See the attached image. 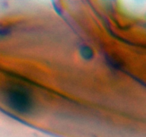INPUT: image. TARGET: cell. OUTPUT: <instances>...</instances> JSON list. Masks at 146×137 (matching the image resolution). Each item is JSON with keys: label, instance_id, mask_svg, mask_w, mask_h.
<instances>
[{"label": "cell", "instance_id": "6da1fadb", "mask_svg": "<svg viewBox=\"0 0 146 137\" xmlns=\"http://www.w3.org/2000/svg\"><path fill=\"white\" fill-rule=\"evenodd\" d=\"M2 98L4 104L19 115H31L36 107V101L31 90L19 84L7 86L2 91Z\"/></svg>", "mask_w": 146, "mask_h": 137}, {"label": "cell", "instance_id": "7a4b0ae2", "mask_svg": "<svg viewBox=\"0 0 146 137\" xmlns=\"http://www.w3.org/2000/svg\"><path fill=\"white\" fill-rule=\"evenodd\" d=\"M79 57L85 61H91L95 57V51L88 44H81L78 48Z\"/></svg>", "mask_w": 146, "mask_h": 137}, {"label": "cell", "instance_id": "3957f363", "mask_svg": "<svg viewBox=\"0 0 146 137\" xmlns=\"http://www.w3.org/2000/svg\"><path fill=\"white\" fill-rule=\"evenodd\" d=\"M13 31V27L10 25L1 26L0 27V39H5L10 35Z\"/></svg>", "mask_w": 146, "mask_h": 137}]
</instances>
